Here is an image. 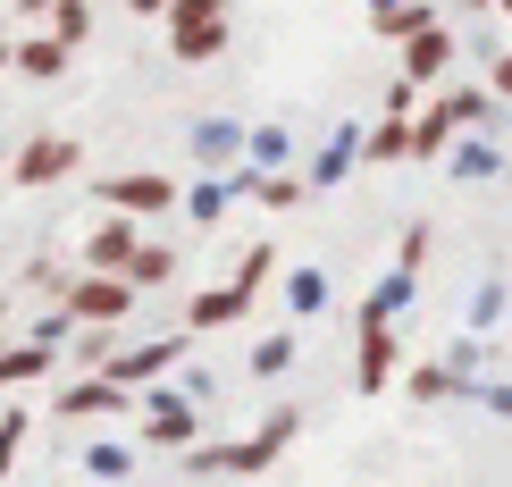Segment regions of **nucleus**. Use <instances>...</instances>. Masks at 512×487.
Masks as SVG:
<instances>
[{"mask_svg":"<svg viewBox=\"0 0 512 487\" xmlns=\"http://www.w3.org/2000/svg\"><path fill=\"white\" fill-rule=\"evenodd\" d=\"M168 51H177L185 68L219 59L227 51V0H168Z\"/></svg>","mask_w":512,"mask_h":487,"instance_id":"nucleus-1","label":"nucleus"},{"mask_svg":"<svg viewBox=\"0 0 512 487\" xmlns=\"http://www.w3.org/2000/svg\"><path fill=\"white\" fill-rule=\"evenodd\" d=\"M194 437H202V395H185V387H152V395H143V437H135V446L185 454Z\"/></svg>","mask_w":512,"mask_h":487,"instance_id":"nucleus-2","label":"nucleus"},{"mask_svg":"<svg viewBox=\"0 0 512 487\" xmlns=\"http://www.w3.org/2000/svg\"><path fill=\"white\" fill-rule=\"evenodd\" d=\"M177 362H185V328L177 336H143V345H118L110 362H101V378H118L126 395H143L160 370H177Z\"/></svg>","mask_w":512,"mask_h":487,"instance_id":"nucleus-3","label":"nucleus"},{"mask_svg":"<svg viewBox=\"0 0 512 487\" xmlns=\"http://www.w3.org/2000/svg\"><path fill=\"white\" fill-rule=\"evenodd\" d=\"M294 437H303V412H294V404H277V412H269L252 437H236V446H227V479H252V471H269V462L286 454Z\"/></svg>","mask_w":512,"mask_h":487,"instance_id":"nucleus-4","label":"nucleus"},{"mask_svg":"<svg viewBox=\"0 0 512 487\" xmlns=\"http://www.w3.org/2000/svg\"><path fill=\"white\" fill-rule=\"evenodd\" d=\"M68 168H84V143H76V135H34V143H17V152H9V177L26 185V194L59 185Z\"/></svg>","mask_w":512,"mask_h":487,"instance_id":"nucleus-5","label":"nucleus"},{"mask_svg":"<svg viewBox=\"0 0 512 487\" xmlns=\"http://www.w3.org/2000/svg\"><path fill=\"white\" fill-rule=\"evenodd\" d=\"M59 303L76 311V320H135V278H110V269H84V278H68V294Z\"/></svg>","mask_w":512,"mask_h":487,"instance_id":"nucleus-6","label":"nucleus"},{"mask_svg":"<svg viewBox=\"0 0 512 487\" xmlns=\"http://www.w3.org/2000/svg\"><path fill=\"white\" fill-rule=\"evenodd\" d=\"M101 202L126 210V219H160V210H177L185 194L160 177V168H135V177H101Z\"/></svg>","mask_w":512,"mask_h":487,"instance_id":"nucleus-7","label":"nucleus"},{"mask_svg":"<svg viewBox=\"0 0 512 487\" xmlns=\"http://www.w3.org/2000/svg\"><path fill=\"white\" fill-rule=\"evenodd\" d=\"M135 412V395L118 387V378H68V387H59V420H126Z\"/></svg>","mask_w":512,"mask_h":487,"instance_id":"nucleus-8","label":"nucleus"},{"mask_svg":"<svg viewBox=\"0 0 512 487\" xmlns=\"http://www.w3.org/2000/svg\"><path fill=\"white\" fill-rule=\"evenodd\" d=\"M244 311H252V286H236V278H227V286H202L194 303H185V336H210V328H236Z\"/></svg>","mask_w":512,"mask_h":487,"instance_id":"nucleus-9","label":"nucleus"},{"mask_svg":"<svg viewBox=\"0 0 512 487\" xmlns=\"http://www.w3.org/2000/svg\"><path fill=\"white\" fill-rule=\"evenodd\" d=\"M395 370H403V336H395V328H361L353 387H361V395H378V387H395Z\"/></svg>","mask_w":512,"mask_h":487,"instance_id":"nucleus-10","label":"nucleus"},{"mask_svg":"<svg viewBox=\"0 0 512 487\" xmlns=\"http://www.w3.org/2000/svg\"><path fill=\"white\" fill-rule=\"evenodd\" d=\"M135 219H126V210H110V219L93 227V236H84V269H110V278H126V261H135Z\"/></svg>","mask_w":512,"mask_h":487,"instance_id":"nucleus-11","label":"nucleus"},{"mask_svg":"<svg viewBox=\"0 0 512 487\" xmlns=\"http://www.w3.org/2000/svg\"><path fill=\"white\" fill-rule=\"evenodd\" d=\"M445 68H454V34H445L437 17H429V26H412V34H403V76H412V84H437Z\"/></svg>","mask_w":512,"mask_h":487,"instance_id":"nucleus-12","label":"nucleus"},{"mask_svg":"<svg viewBox=\"0 0 512 487\" xmlns=\"http://www.w3.org/2000/svg\"><path fill=\"white\" fill-rule=\"evenodd\" d=\"M479 378L471 370H454V362H429V370H403V395L412 404H454V395H471Z\"/></svg>","mask_w":512,"mask_h":487,"instance_id":"nucleus-13","label":"nucleus"},{"mask_svg":"<svg viewBox=\"0 0 512 487\" xmlns=\"http://www.w3.org/2000/svg\"><path fill=\"white\" fill-rule=\"evenodd\" d=\"M412 294H420V278H412V269H387V278H378V294L361 303V328H395L403 311H412Z\"/></svg>","mask_w":512,"mask_h":487,"instance_id":"nucleus-14","label":"nucleus"},{"mask_svg":"<svg viewBox=\"0 0 512 487\" xmlns=\"http://www.w3.org/2000/svg\"><path fill=\"white\" fill-rule=\"evenodd\" d=\"M59 370V345H0V387H34Z\"/></svg>","mask_w":512,"mask_h":487,"instance_id":"nucleus-15","label":"nucleus"},{"mask_svg":"<svg viewBox=\"0 0 512 487\" xmlns=\"http://www.w3.org/2000/svg\"><path fill=\"white\" fill-rule=\"evenodd\" d=\"M9 68L34 76V84H51L59 68H68V42H59V34H34V42H17V51H9Z\"/></svg>","mask_w":512,"mask_h":487,"instance_id":"nucleus-16","label":"nucleus"},{"mask_svg":"<svg viewBox=\"0 0 512 487\" xmlns=\"http://www.w3.org/2000/svg\"><path fill=\"white\" fill-rule=\"evenodd\" d=\"M353 160H361V135L319 143V152H311V168H303V185H336V177H353Z\"/></svg>","mask_w":512,"mask_h":487,"instance_id":"nucleus-17","label":"nucleus"},{"mask_svg":"<svg viewBox=\"0 0 512 487\" xmlns=\"http://www.w3.org/2000/svg\"><path fill=\"white\" fill-rule=\"evenodd\" d=\"M403 152H412V118H378L370 126V135H361V160H378V168H387V160H403Z\"/></svg>","mask_w":512,"mask_h":487,"instance_id":"nucleus-18","label":"nucleus"},{"mask_svg":"<svg viewBox=\"0 0 512 487\" xmlns=\"http://www.w3.org/2000/svg\"><path fill=\"white\" fill-rule=\"evenodd\" d=\"M445 160H454V177H496V143H479V126H471V143H445Z\"/></svg>","mask_w":512,"mask_h":487,"instance_id":"nucleus-19","label":"nucleus"},{"mask_svg":"<svg viewBox=\"0 0 512 487\" xmlns=\"http://www.w3.org/2000/svg\"><path fill=\"white\" fill-rule=\"evenodd\" d=\"M126 278H135V286H168V278H177V252H168V244H135Z\"/></svg>","mask_w":512,"mask_h":487,"instance_id":"nucleus-20","label":"nucleus"},{"mask_svg":"<svg viewBox=\"0 0 512 487\" xmlns=\"http://www.w3.org/2000/svg\"><path fill=\"white\" fill-rule=\"evenodd\" d=\"M236 185H244V194H261L269 210H294V202H303V194H311V185H303V177H252V168H244V177H236Z\"/></svg>","mask_w":512,"mask_h":487,"instance_id":"nucleus-21","label":"nucleus"},{"mask_svg":"<svg viewBox=\"0 0 512 487\" xmlns=\"http://www.w3.org/2000/svg\"><path fill=\"white\" fill-rule=\"evenodd\" d=\"M286 303L303 311V320H311V311H328V269H294V278H286Z\"/></svg>","mask_w":512,"mask_h":487,"instance_id":"nucleus-22","label":"nucleus"},{"mask_svg":"<svg viewBox=\"0 0 512 487\" xmlns=\"http://www.w3.org/2000/svg\"><path fill=\"white\" fill-rule=\"evenodd\" d=\"M269 278H277V244L261 236V244H244V261H236V286H252V294H261Z\"/></svg>","mask_w":512,"mask_h":487,"instance_id":"nucleus-23","label":"nucleus"},{"mask_svg":"<svg viewBox=\"0 0 512 487\" xmlns=\"http://www.w3.org/2000/svg\"><path fill=\"white\" fill-rule=\"evenodd\" d=\"M51 34L68 42V51H76V42L93 34V0H59V9H51Z\"/></svg>","mask_w":512,"mask_h":487,"instance_id":"nucleus-24","label":"nucleus"},{"mask_svg":"<svg viewBox=\"0 0 512 487\" xmlns=\"http://www.w3.org/2000/svg\"><path fill=\"white\" fill-rule=\"evenodd\" d=\"M429 244H437V227H429V219H412V227H403V244H395V269H412V278H420Z\"/></svg>","mask_w":512,"mask_h":487,"instance_id":"nucleus-25","label":"nucleus"},{"mask_svg":"<svg viewBox=\"0 0 512 487\" xmlns=\"http://www.w3.org/2000/svg\"><path fill=\"white\" fill-rule=\"evenodd\" d=\"M286 362H294V336H261V345H252V362H244V370H252V378H277Z\"/></svg>","mask_w":512,"mask_h":487,"instance_id":"nucleus-26","label":"nucleus"},{"mask_svg":"<svg viewBox=\"0 0 512 487\" xmlns=\"http://www.w3.org/2000/svg\"><path fill=\"white\" fill-rule=\"evenodd\" d=\"M126 462H135V454H126L118 437H101V446H84V471H93V479H126Z\"/></svg>","mask_w":512,"mask_h":487,"instance_id":"nucleus-27","label":"nucleus"},{"mask_svg":"<svg viewBox=\"0 0 512 487\" xmlns=\"http://www.w3.org/2000/svg\"><path fill=\"white\" fill-rule=\"evenodd\" d=\"M17 454H26V412H0V479L17 471Z\"/></svg>","mask_w":512,"mask_h":487,"instance_id":"nucleus-28","label":"nucleus"},{"mask_svg":"<svg viewBox=\"0 0 512 487\" xmlns=\"http://www.w3.org/2000/svg\"><path fill=\"white\" fill-rule=\"evenodd\" d=\"M185 210H194V219H219V210H227V185H194V194H185Z\"/></svg>","mask_w":512,"mask_h":487,"instance_id":"nucleus-29","label":"nucleus"},{"mask_svg":"<svg viewBox=\"0 0 512 487\" xmlns=\"http://www.w3.org/2000/svg\"><path fill=\"white\" fill-rule=\"evenodd\" d=\"M194 152H210V160H227V152H236V126H202V135H194Z\"/></svg>","mask_w":512,"mask_h":487,"instance_id":"nucleus-30","label":"nucleus"},{"mask_svg":"<svg viewBox=\"0 0 512 487\" xmlns=\"http://www.w3.org/2000/svg\"><path fill=\"white\" fill-rule=\"evenodd\" d=\"M471 395H479V404H496V412L512 420V387H487V378H479V387H471Z\"/></svg>","mask_w":512,"mask_h":487,"instance_id":"nucleus-31","label":"nucleus"},{"mask_svg":"<svg viewBox=\"0 0 512 487\" xmlns=\"http://www.w3.org/2000/svg\"><path fill=\"white\" fill-rule=\"evenodd\" d=\"M487 93H496V101H512V51L496 59V76H487Z\"/></svg>","mask_w":512,"mask_h":487,"instance_id":"nucleus-32","label":"nucleus"},{"mask_svg":"<svg viewBox=\"0 0 512 487\" xmlns=\"http://www.w3.org/2000/svg\"><path fill=\"white\" fill-rule=\"evenodd\" d=\"M59 9V0H17V17H51Z\"/></svg>","mask_w":512,"mask_h":487,"instance_id":"nucleus-33","label":"nucleus"},{"mask_svg":"<svg viewBox=\"0 0 512 487\" xmlns=\"http://www.w3.org/2000/svg\"><path fill=\"white\" fill-rule=\"evenodd\" d=\"M126 9H135V17H168V0H126Z\"/></svg>","mask_w":512,"mask_h":487,"instance_id":"nucleus-34","label":"nucleus"},{"mask_svg":"<svg viewBox=\"0 0 512 487\" xmlns=\"http://www.w3.org/2000/svg\"><path fill=\"white\" fill-rule=\"evenodd\" d=\"M9 51H17V42H9V34H0V76H9Z\"/></svg>","mask_w":512,"mask_h":487,"instance_id":"nucleus-35","label":"nucleus"},{"mask_svg":"<svg viewBox=\"0 0 512 487\" xmlns=\"http://www.w3.org/2000/svg\"><path fill=\"white\" fill-rule=\"evenodd\" d=\"M471 9H496V0H471Z\"/></svg>","mask_w":512,"mask_h":487,"instance_id":"nucleus-36","label":"nucleus"},{"mask_svg":"<svg viewBox=\"0 0 512 487\" xmlns=\"http://www.w3.org/2000/svg\"><path fill=\"white\" fill-rule=\"evenodd\" d=\"M0 168H9V152H0Z\"/></svg>","mask_w":512,"mask_h":487,"instance_id":"nucleus-37","label":"nucleus"},{"mask_svg":"<svg viewBox=\"0 0 512 487\" xmlns=\"http://www.w3.org/2000/svg\"><path fill=\"white\" fill-rule=\"evenodd\" d=\"M0 311H9V303H0Z\"/></svg>","mask_w":512,"mask_h":487,"instance_id":"nucleus-38","label":"nucleus"},{"mask_svg":"<svg viewBox=\"0 0 512 487\" xmlns=\"http://www.w3.org/2000/svg\"><path fill=\"white\" fill-rule=\"evenodd\" d=\"M504 168H512V160H504Z\"/></svg>","mask_w":512,"mask_h":487,"instance_id":"nucleus-39","label":"nucleus"}]
</instances>
